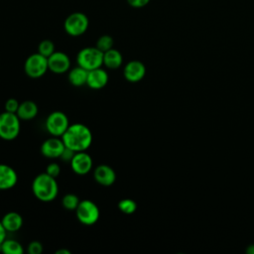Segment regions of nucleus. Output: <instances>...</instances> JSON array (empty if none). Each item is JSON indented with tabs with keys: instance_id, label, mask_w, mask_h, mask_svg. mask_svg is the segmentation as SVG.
<instances>
[{
	"instance_id": "f257e3e1",
	"label": "nucleus",
	"mask_w": 254,
	"mask_h": 254,
	"mask_svg": "<svg viewBox=\"0 0 254 254\" xmlns=\"http://www.w3.org/2000/svg\"><path fill=\"white\" fill-rule=\"evenodd\" d=\"M61 138L64 146L72 151H86L92 143V132L82 123H73L69 124Z\"/></svg>"
},
{
	"instance_id": "f03ea898",
	"label": "nucleus",
	"mask_w": 254,
	"mask_h": 254,
	"mask_svg": "<svg viewBox=\"0 0 254 254\" xmlns=\"http://www.w3.org/2000/svg\"><path fill=\"white\" fill-rule=\"evenodd\" d=\"M32 192L40 201H53L59 193L57 179L46 172L37 175L32 182Z\"/></svg>"
},
{
	"instance_id": "7ed1b4c3",
	"label": "nucleus",
	"mask_w": 254,
	"mask_h": 254,
	"mask_svg": "<svg viewBox=\"0 0 254 254\" xmlns=\"http://www.w3.org/2000/svg\"><path fill=\"white\" fill-rule=\"evenodd\" d=\"M20 118L16 113L3 111L0 113V138L12 141L18 137L21 130Z\"/></svg>"
},
{
	"instance_id": "20e7f679",
	"label": "nucleus",
	"mask_w": 254,
	"mask_h": 254,
	"mask_svg": "<svg viewBox=\"0 0 254 254\" xmlns=\"http://www.w3.org/2000/svg\"><path fill=\"white\" fill-rule=\"evenodd\" d=\"M77 65L91 70L103 65V52L96 47H85L76 55Z\"/></svg>"
},
{
	"instance_id": "39448f33",
	"label": "nucleus",
	"mask_w": 254,
	"mask_h": 254,
	"mask_svg": "<svg viewBox=\"0 0 254 254\" xmlns=\"http://www.w3.org/2000/svg\"><path fill=\"white\" fill-rule=\"evenodd\" d=\"M75 215L77 220L83 225H93L95 224L100 216L99 207L95 202L90 199L80 200L76 209Z\"/></svg>"
},
{
	"instance_id": "423d86ee",
	"label": "nucleus",
	"mask_w": 254,
	"mask_h": 254,
	"mask_svg": "<svg viewBox=\"0 0 254 254\" xmlns=\"http://www.w3.org/2000/svg\"><path fill=\"white\" fill-rule=\"evenodd\" d=\"M89 26V20L87 16L81 12H73L69 14L64 22V32L71 37H79L83 35Z\"/></svg>"
},
{
	"instance_id": "0eeeda50",
	"label": "nucleus",
	"mask_w": 254,
	"mask_h": 254,
	"mask_svg": "<svg viewBox=\"0 0 254 254\" xmlns=\"http://www.w3.org/2000/svg\"><path fill=\"white\" fill-rule=\"evenodd\" d=\"M48 69V58L39 53L30 55L24 63V71L31 78L43 76Z\"/></svg>"
},
{
	"instance_id": "6e6552de",
	"label": "nucleus",
	"mask_w": 254,
	"mask_h": 254,
	"mask_svg": "<svg viewBox=\"0 0 254 254\" xmlns=\"http://www.w3.org/2000/svg\"><path fill=\"white\" fill-rule=\"evenodd\" d=\"M45 126L52 136L62 137L69 126V120L64 112L57 110L48 115L45 121Z\"/></svg>"
},
{
	"instance_id": "1a4fd4ad",
	"label": "nucleus",
	"mask_w": 254,
	"mask_h": 254,
	"mask_svg": "<svg viewBox=\"0 0 254 254\" xmlns=\"http://www.w3.org/2000/svg\"><path fill=\"white\" fill-rule=\"evenodd\" d=\"M69 164L72 172L78 176L87 175L93 167L92 158L85 151L75 152Z\"/></svg>"
},
{
	"instance_id": "9d476101",
	"label": "nucleus",
	"mask_w": 254,
	"mask_h": 254,
	"mask_svg": "<svg viewBox=\"0 0 254 254\" xmlns=\"http://www.w3.org/2000/svg\"><path fill=\"white\" fill-rule=\"evenodd\" d=\"M49 69L56 74H63L69 70L70 59L64 52H54L48 58Z\"/></svg>"
},
{
	"instance_id": "9b49d317",
	"label": "nucleus",
	"mask_w": 254,
	"mask_h": 254,
	"mask_svg": "<svg viewBox=\"0 0 254 254\" xmlns=\"http://www.w3.org/2000/svg\"><path fill=\"white\" fill-rule=\"evenodd\" d=\"M65 146L61 137L52 136L45 140L41 145V153L44 157L49 159L60 158Z\"/></svg>"
},
{
	"instance_id": "f8f14e48",
	"label": "nucleus",
	"mask_w": 254,
	"mask_h": 254,
	"mask_svg": "<svg viewBox=\"0 0 254 254\" xmlns=\"http://www.w3.org/2000/svg\"><path fill=\"white\" fill-rule=\"evenodd\" d=\"M146 74V66L145 64L137 60H133L128 62L123 68V75L125 79L129 82L135 83L139 82L144 78Z\"/></svg>"
},
{
	"instance_id": "ddd939ff",
	"label": "nucleus",
	"mask_w": 254,
	"mask_h": 254,
	"mask_svg": "<svg viewBox=\"0 0 254 254\" xmlns=\"http://www.w3.org/2000/svg\"><path fill=\"white\" fill-rule=\"evenodd\" d=\"M93 179L100 186L110 187L116 181V173L112 167L106 164H101L94 168Z\"/></svg>"
},
{
	"instance_id": "4468645a",
	"label": "nucleus",
	"mask_w": 254,
	"mask_h": 254,
	"mask_svg": "<svg viewBox=\"0 0 254 254\" xmlns=\"http://www.w3.org/2000/svg\"><path fill=\"white\" fill-rule=\"evenodd\" d=\"M109 75L107 71L101 67H97L91 70H88L86 84L91 89H101L105 87L108 83Z\"/></svg>"
},
{
	"instance_id": "2eb2a0df",
	"label": "nucleus",
	"mask_w": 254,
	"mask_h": 254,
	"mask_svg": "<svg viewBox=\"0 0 254 254\" xmlns=\"http://www.w3.org/2000/svg\"><path fill=\"white\" fill-rule=\"evenodd\" d=\"M18 182L16 171L9 165L0 164V190L14 188Z\"/></svg>"
},
{
	"instance_id": "dca6fc26",
	"label": "nucleus",
	"mask_w": 254,
	"mask_h": 254,
	"mask_svg": "<svg viewBox=\"0 0 254 254\" xmlns=\"http://www.w3.org/2000/svg\"><path fill=\"white\" fill-rule=\"evenodd\" d=\"M39 112L38 105L33 100H24L20 102L19 108L16 112L17 116L20 118V120L28 121L34 119Z\"/></svg>"
},
{
	"instance_id": "f3484780",
	"label": "nucleus",
	"mask_w": 254,
	"mask_h": 254,
	"mask_svg": "<svg viewBox=\"0 0 254 254\" xmlns=\"http://www.w3.org/2000/svg\"><path fill=\"white\" fill-rule=\"evenodd\" d=\"M1 222L7 232H16L20 230L23 225V217L16 211H9L4 214Z\"/></svg>"
},
{
	"instance_id": "a211bd4d",
	"label": "nucleus",
	"mask_w": 254,
	"mask_h": 254,
	"mask_svg": "<svg viewBox=\"0 0 254 254\" xmlns=\"http://www.w3.org/2000/svg\"><path fill=\"white\" fill-rule=\"evenodd\" d=\"M123 64V56L122 54L112 48L103 53V65L109 69H116L120 67Z\"/></svg>"
},
{
	"instance_id": "6ab92c4d",
	"label": "nucleus",
	"mask_w": 254,
	"mask_h": 254,
	"mask_svg": "<svg viewBox=\"0 0 254 254\" xmlns=\"http://www.w3.org/2000/svg\"><path fill=\"white\" fill-rule=\"evenodd\" d=\"M87 73H88V70L77 65L68 70V74H67L68 82L75 87L85 85L86 79H87Z\"/></svg>"
},
{
	"instance_id": "aec40b11",
	"label": "nucleus",
	"mask_w": 254,
	"mask_h": 254,
	"mask_svg": "<svg viewBox=\"0 0 254 254\" xmlns=\"http://www.w3.org/2000/svg\"><path fill=\"white\" fill-rule=\"evenodd\" d=\"M0 250L6 254H23V245L14 239H5L0 245Z\"/></svg>"
},
{
	"instance_id": "412c9836",
	"label": "nucleus",
	"mask_w": 254,
	"mask_h": 254,
	"mask_svg": "<svg viewBox=\"0 0 254 254\" xmlns=\"http://www.w3.org/2000/svg\"><path fill=\"white\" fill-rule=\"evenodd\" d=\"M118 209L125 214H133L137 210V203L132 198H122L118 202Z\"/></svg>"
},
{
	"instance_id": "4be33fe9",
	"label": "nucleus",
	"mask_w": 254,
	"mask_h": 254,
	"mask_svg": "<svg viewBox=\"0 0 254 254\" xmlns=\"http://www.w3.org/2000/svg\"><path fill=\"white\" fill-rule=\"evenodd\" d=\"M79 201L78 196L74 193H66L62 198V204L66 210H75Z\"/></svg>"
},
{
	"instance_id": "5701e85b",
	"label": "nucleus",
	"mask_w": 254,
	"mask_h": 254,
	"mask_svg": "<svg viewBox=\"0 0 254 254\" xmlns=\"http://www.w3.org/2000/svg\"><path fill=\"white\" fill-rule=\"evenodd\" d=\"M114 46V40L111 36L109 35H102L100 36L95 44V47L99 49L101 52H106L110 49H112Z\"/></svg>"
},
{
	"instance_id": "b1692460",
	"label": "nucleus",
	"mask_w": 254,
	"mask_h": 254,
	"mask_svg": "<svg viewBox=\"0 0 254 254\" xmlns=\"http://www.w3.org/2000/svg\"><path fill=\"white\" fill-rule=\"evenodd\" d=\"M55 52V44L51 40H43L38 46V53L49 58Z\"/></svg>"
},
{
	"instance_id": "393cba45",
	"label": "nucleus",
	"mask_w": 254,
	"mask_h": 254,
	"mask_svg": "<svg viewBox=\"0 0 254 254\" xmlns=\"http://www.w3.org/2000/svg\"><path fill=\"white\" fill-rule=\"evenodd\" d=\"M19 105H20V102L16 98H9L5 102L4 109L5 111L10 113H16L19 108Z\"/></svg>"
},
{
	"instance_id": "a878e982",
	"label": "nucleus",
	"mask_w": 254,
	"mask_h": 254,
	"mask_svg": "<svg viewBox=\"0 0 254 254\" xmlns=\"http://www.w3.org/2000/svg\"><path fill=\"white\" fill-rule=\"evenodd\" d=\"M43 250H44L43 244L37 240L31 241L27 248V251L29 254H41L43 252Z\"/></svg>"
},
{
	"instance_id": "bb28decb",
	"label": "nucleus",
	"mask_w": 254,
	"mask_h": 254,
	"mask_svg": "<svg viewBox=\"0 0 254 254\" xmlns=\"http://www.w3.org/2000/svg\"><path fill=\"white\" fill-rule=\"evenodd\" d=\"M46 173L49 174L50 176H52V177H54V178L57 179V178L59 177V175L61 174V167H60V165H59L58 163L52 162V163H50V164L47 166V168H46Z\"/></svg>"
},
{
	"instance_id": "cd10ccee",
	"label": "nucleus",
	"mask_w": 254,
	"mask_h": 254,
	"mask_svg": "<svg viewBox=\"0 0 254 254\" xmlns=\"http://www.w3.org/2000/svg\"><path fill=\"white\" fill-rule=\"evenodd\" d=\"M150 1L151 0H127V3L129 4V6L138 9L147 6L150 3Z\"/></svg>"
},
{
	"instance_id": "c85d7f7f",
	"label": "nucleus",
	"mask_w": 254,
	"mask_h": 254,
	"mask_svg": "<svg viewBox=\"0 0 254 254\" xmlns=\"http://www.w3.org/2000/svg\"><path fill=\"white\" fill-rule=\"evenodd\" d=\"M74 153H75L74 151H72L71 149L65 147L60 158H61L64 162H70L71 159H72V157H73V155H74Z\"/></svg>"
},
{
	"instance_id": "c756f323",
	"label": "nucleus",
	"mask_w": 254,
	"mask_h": 254,
	"mask_svg": "<svg viewBox=\"0 0 254 254\" xmlns=\"http://www.w3.org/2000/svg\"><path fill=\"white\" fill-rule=\"evenodd\" d=\"M6 235H7V231L4 228L1 220H0V245L2 244V242L6 239Z\"/></svg>"
},
{
	"instance_id": "7c9ffc66",
	"label": "nucleus",
	"mask_w": 254,
	"mask_h": 254,
	"mask_svg": "<svg viewBox=\"0 0 254 254\" xmlns=\"http://www.w3.org/2000/svg\"><path fill=\"white\" fill-rule=\"evenodd\" d=\"M56 254H70V251L67 250V249L62 248V249L57 250V251H56Z\"/></svg>"
},
{
	"instance_id": "2f4dec72",
	"label": "nucleus",
	"mask_w": 254,
	"mask_h": 254,
	"mask_svg": "<svg viewBox=\"0 0 254 254\" xmlns=\"http://www.w3.org/2000/svg\"><path fill=\"white\" fill-rule=\"evenodd\" d=\"M246 253H248V254H254V244H251V245H249V246L246 248Z\"/></svg>"
}]
</instances>
